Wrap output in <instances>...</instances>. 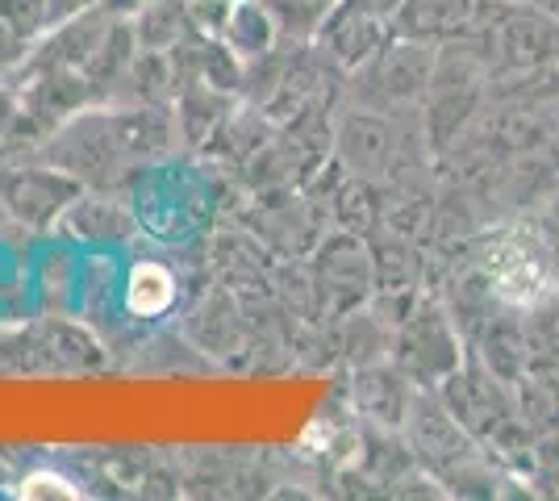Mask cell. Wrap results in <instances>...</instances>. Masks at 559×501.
<instances>
[{"mask_svg": "<svg viewBox=\"0 0 559 501\" xmlns=\"http://www.w3.org/2000/svg\"><path fill=\"white\" fill-rule=\"evenodd\" d=\"M472 255L485 267L497 301L531 310L556 297L559 288V242L547 235L538 214L501 217L472 239Z\"/></svg>", "mask_w": 559, "mask_h": 501, "instance_id": "cell-1", "label": "cell"}, {"mask_svg": "<svg viewBox=\"0 0 559 501\" xmlns=\"http://www.w3.org/2000/svg\"><path fill=\"white\" fill-rule=\"evenodd\" d=\"M443 406L451 418L485 448L492 464L513 468V464H531L535 439L526 434L522 418H518V402H513V384H506L497 372H489L480 359L467 351L464 363L447 377L439 389Z\"/></svg>", "mask_w": 559, "mask_h": 501, "instance_id": "cell-2", "label": "cell"}, {"mask_svg": "<svg viewBox=\"0 0 559 501\" xmlns=\"http://www.w3.org/2000/svg\"><path fill=\"white\" fill-rule=\"evenodd\" d=\"M401 434L421 473L435 485H443L447 493H497V464L451 418V409L435 389H418Z\"/></svg>", "mask_w": 559, "mask_h": 501, "instance_id": "cell-3", "label": "cell"}, {"mask_svg": "<svg viewBox=\"0 0 559 501\" xmlns=\"http://www.w3.org/2000/svg\"><path fill=\"white\" fill-rule=\"evenodd\" d=\"M343 88H347V75L338 72L313 43L280 38L276 50H267L259 63L247 68L242 100H251L267 121L284 126L297 114H305L309 105H322V100L343 105Z\"/></svg>", "mask_w": 559, "mask_h": 501, "instance_id": "cell-4", "label": "cell"}, {"mask_svg": "<svg viewBox=\"0 0 559 501\" xmlns=\"http://www.w3.org/2000/svg\"><path fill=\"white\" fill-rule=\"evenodd\" d=\"M485 109H489V68L480 63L472 43L439 47L435 72H430L426 96L418 105L426 139L435 146V159L460 143L467 130L480 121Z\"/></svg>", "mask_w": 559, "mask_h": 501, "instance_id": "cell-5", "label": "cell"}, {"mask_svg": "<svg viewBox=\"0 0 559 501\" xmlns=\"http://www.w3.org/2000/svg\"><path fill=\"white\" fill-rule=\"evenodd\" d=\"M38 159L68 171L71 180H80L88 192H126V176L134 171L121 155L109 105H93L63 121L38 151Z\"/></svg>", "mask_w": 559, "mask_h": 501, "instance_id": "cell-6", "label": "cell"}, {"mask_svg": "<svg viewBox=\"0 0 559 501\" xmlns=\"http://www.w3.org/2000/svg\"><path fill=\"white\" fill-rule=\"evenodd\" d=\"M472 50L489 68V80L559 63V17L518 0H492L489 17L472 38Z\"/></svg>", "mask_w": 559, "mask_h": 501, "instance_id": "cell-7", "label": "cell"}, {"mask_svg": "<svg viewBox=\"0 0 559 501\" xmlns=\"http://www.w3.org/2000/svg\"><path fill=\"white\" fill-rule=\"evenodd\" d=\"M464 334L451 322V313L443 310V301L426 288L418 301L405 310V318L393 326L389 363L396 372H405L418 389H439L464 363Z\"/></svg>", "mask_w": 559, "mask_h": 501, "instance_id": "cell-8", "label": "cell"}, {"mask_svg": "<svg viewBox=\"0 0 559 501\" xmlns=\"http://www.w3.org/2000/svg\"><path fill=\"white\" fill-rule=\"evenodd\" d=\"M435 55L439 47L430 43H414V38H396L376 50L364 68L347 75L343 100L347 105H364V109H380V114H396V109H418L430 72H435Z\"/></svg>", "mask_w": 559, "mask_h": 501, "instance_id": "cell-9", "label": "cell"}, {"mask_svg": "<svg viewBox=\"0 0 559 501\" xmlns=\"http://www.w3.org/2000/svg\"><path fill=\"white\" fill-rule=\"evenodd\" d=\"M309 276H313V297H318L322 322H338L376 297L368 239L350 235V230L322 235V242L309 251Z\"/></svg>", "mask_w": 559, "mask_h": 501, "instance_id": "cell-10", "label": "cell"}, {"mask_svg": "<svg viewBox=\"0 0 559 501\" xmlns=\"http://www.w3.org/2000/svg\"><path fill=\"white\" fill-rule=\"evenodd\" d=\"M84 192L80 180L68 171L29 159V164H0V201L9 210V222L25 230H55L71 201Z\"/></svg>", "mask_w": 559, "mask_h": 501, "instance_id": "cell-11", "label": "cell"}, {"mask_svg": "<svg viewBox=\"0 0 559 501\" xmlns=\"http://www.w3.org/2000/svg\"><path fill=\"white\" fill-rule=\"evenodd\" d=\"M489 9L492 0H401L389 25L396 38L451 47V43H472Z\"/></svg>", "mask_w": 559, "mask_h": 501, "instance_id": "cell-12", "label": "cell"}, {"mask_svg": "<svg viewBox=\"0 0 559 501\" xmlns=\"http://www.w3.org/2000/svg\"><path fill=\"white\" fill-rule=\"evenodd\" d=\"M114 22L117 17H109V13L96 4V9H88V13H75V17H68V22L50 25L47 34L34 43L29 59H25V68L17 72V80H13V88L22 84L25 75L50 72V68L84 72V63L93 59V50L100 47V38L109 34V25Z\"/></svg>", "mask_w": 559, "mask_h": 501, "instance_id": "cell-13", "label": "cell"}, {"mask_svg": "<svg viewBox=\"0 0 559 501\" xmlns=\"http://www.w3.org/2000/svg\"><path fill=\"white\" fill-rule=\"evenodd\" d=\"M109 109H114L121 155H126V164L134 167V171L159 164V159L176 155V151H185L176 105H109Z\"/></svg>", "mask_w": 559, "mask_h": 501, "instance_id": "cell-14", "label": "cell"}, {"mask_svg": "<svg viewBox=\"0 0 559 501\" xmlns=\"http://www.w3.org/2000/svg\"><path fill=\"white\" fill-rule=\"evenodd\" d=\"M389 34H393V25L384 22V17H372V13H364L359 4L343 0L326 22H322V29L313 34V47L322 50L338 72L350 75L389 43Z\"/></svg>", "mask_w": 559, "mask_h": 501, "instance_id": "cell-15", "label": "cell"}, {"mask_svg": "<svg viewBox=\"0 0 559 501\" xmlns=\"http://www.w3.org/2000/svg\"><path fill=\"white\" fill-rule=\"evenodd\" d=\"M414 397H418V384L409 381L405 372H396L389 359L350 368V402H355V414L368 427L401 430L405 418H409Z\"/></svg>", "mask_w": 559, "mask_h": 501, "instance_id": "cell-16", "label": "cell"}, {"mask_svg": "<svg viewBox=\"0 0 559 501\" xmlns=\"http://www.w3.org/2000/svg\"><path fill=\"white\" fill-rule=\"evenodd\" d=\"M467 351L480 359L489 372L506 384H518L531 372V334H526V310L497 301V310L485 318V326L467 343Z\"/></svg>", "mask_w": 559, "mask_h": 501, "instance_id": "cell-17", "label": "cell"}, {"mask_svg": "<svg viewBox=\"0 0 559 501\" xmlns=\"http://www.w3.org/2000/svg\"><path fill=\"white\" fill-rule=\"evenodd\" d=\"M55 230L75 242H96V247H105V242H126L134 235V214H130V205H126V192L84 189L68 210H63V217L55 222Z\"/></svg>", "mask_w": 559, "mask_h": 501, "instance_id": "cell-18", "label": "cell"}, {"mask_svg": "<svg viewBox=\"0 0 559 501\" xmlns=\"http://www.w3.org/2000/svg\"><path fill=\"white\" fill-rule=\"evenodd\" d=\"M242 96H230L222 93V88H213L205 80H192L185 84L180 93H176V121H180V143L185 151H205L210 139L222 130V121L234 114V105H238Z\"/></svg>", "mask_w": 559, "mask_h": 501, "instance_id": "cell-19", "label": "cell"}, {"mask_svg": "<svg viewBox=\"0 0 559 501\" xmlns=\"http://www.w3.org/2000/svg\"><path fill=\"white\" fill-rule=\"evenodd\" d=\"M334 326V347L338 356L347 359L350 368H364V363H384L389 351H393V322L384 318V310L368 301L355 313L330 322Z\"/></svg>", "mask_w": 559, "mask_h": 501, "instance_id": "cell-20", "label": "cell"}, {"mask_svg": "<svg viewBox=\"0 0 559 501\" xmlns=\"http://www.w3.org/2000/svg\"><path fill=\"white\" fill-rule=\"evenodd\" d=\"M134 55H139L134 25L114 22L109 25V34L100 38V47L93 50V59L84 63V80L93 84V93L100 105H114L117 100V88H121V80H126V72H130Z\"/></svg>", "mask_w": 559, "mask_h": 501, "instance_id": "cell-21", "label": "cell"}, {"mask_svg": "<svg viewBox=\"0 0 559 501\" xmlns=\"http://www.w3.org/2000/svg\"><path fill=\"white\" fill-rule=\"evenodd\" d=\"M176 63H171V50H142L134 55L130 72L117 88L114 105H171L176 100Z\"/></svg>", "mask_w": 559, "mask_h": 501, "instance_id": "cell-22", "label": "cell"}, {"mask_svg": "<svg viewBox=\"0 0 559 501\" xmlns=\"http://www.w3.org/2000/svg\"><path fill=\"white\" fill-rule=\"evenodd\" d=\"M222 43L251 68V63H259L267 50L280 47V29H276V22L267 17V9H263L259 0H230Z\"/></svg>", "mask_w": 559, "mask_h": 501, "instance_id": "cell-23", "label": "cell"}, {"mask_svg": "<svg viewBox=\"0 0 559 501\" xmlns=\"http://www.w3.org/2000/svg\"><path fill=\"white\" fill-rule=\"evenodd\" d=\"M130 25H134V38H139L142 50L180 47L188 34H192L188 0H155V4L142 9L139 17H130Z\"/></svg>", "mask_w": 559, "mask_h": 501, "instance_id": "cell-24", "label": "cell"}, {"mask_svg": "<svg viewBox=\"0 0 559 501\" xmlns=\"http://www.w3.org/2000/svg\"><path fill=\"white\" fill-rule=\"evenodd\" d=\"M259 4L276 22L280 38H288V43H313V34L322 29V22H326L343 0H259Z\"/></svg>", "mask_w": 559, "mask_h": 501, "instance_id": "cell-25", "label": "cell"}, {"mask_svg": "<svg viewBox=\"0 0 559 501\" xmlns=\"http://www.w3.org/2000/svg\"><path fill=\"white\" fill-rule=\"evenodd\" d=\"M0 17L13 25L22 38H29V43H38L55 25L47 0H0Z\"/></svg>", "mask_w": 559, "mask_h": 501, "instance_id": "cell-26", "label": "cell"}, {"mask_svg": "<svg viewBox=\"0 0 559 501\" xmlns=\"http://www.w3.org/2000/svg\"><path fill=\"white\" fill-rule=\"evenodd\" d=\"M29 50H34V43L22 38L13 25L0 17V84H13L17 80V72H22L25 59H29Z\"/></svg>", "mask_w": 559, "mask_h": 501, "instance_id": "cell-27", "label": "cell"}, {"mask_svg": "<svg viewBox=\"0 0 559 501\" xmlns=\"http://www.w3.org/2000/svg\"><path fill=\"white\" fill-rule=\"evenodd\" d=\"M146 4H155V0H100V9L117 17V22H130V17H139Z\"/></svg>", "mask_w": 559, "mask_h": 501, "instance_id": "cell-28", "label": "cell"}, {"mask_svg": "<svg viewBox=\"0 0 559 501\" xmlns=\"http://www.w3.org/2000/svg\"><path fill=\"white\" fill-rule=\"evenodd\" d=\"M50 4V17H55V25L68 22V17H75V13H88V9H96L100 0H47Z\"/></svg>", "mask_w": 559, "mask_h": 501, "instance_id": "cell-29", "label": "cell"}, {"mask_svg": "<svg viewBox=\"0 0 559 501\" xmlns=\"http://www.w3.org/2000/svg\"><path fill=\"white\" fill-rule=\"evenodd\" d=\"M13 114H17V88H13V84H0V143H4V134H9Z\"/></svg>", "mask_w": 559, "mask_h": 501, "instance_id": "cell-30", "label": "cell"}, {"mask_svg": "<svg viewBox=\"0 0 559 501\" xmlns=\"http://www.w3.org/2000/svg\"><path fill=\"white\" fill-rule=\"evenodd\" d=\"M538 222H543V226H547V235L559 242V189L551 192V196H547V205L538 210Z\"/></svg>", "mask_w": 559, "mask_h": 501, "instance_id": "cell-31", "label": "cell"}, {"mask_svg": "<svg viewBox=\"0 0 559 501\" xmlns=\"http://www.w3.org/2000/svg\"><path fill=\"white\" fill-rule=\"evenodd\" d=\"M350 4H359L364 13H372V17H384V22H393V13L401 9V0H350Z\"/></svg>", "mask_w": 559, "mask_h": 501, "instance_id": "cell-32", "label": "cell"}, {"mask_svg": "<svg viewBox=\"0 0 559 501\" xmlns=\"http://www.w3.org/2000/svg\"><path fill=\"white\" fill-rule=\"evenodd\" d=\"M518 4H531V9H543V13H556L559 17V0H518Z\"/></svg>", "mask_w": 559, "mask_h": 501, "instance_id": "cell-33", "label": "cell"}, {"mask_svg": "<svg viewBox=\"0 0 559 501\" xmlns=\"http://www.w3.org/2000/svg\"><path fill=\"white\" fill-rule=\"evenodd\" d=\"M9 226V210H4V201H0V230Z\"/></svg>", "mask_w": 559, "mask_h": 501, "instance_id": "cell-34", "label": "cell"}, {"mask_svg": "<svg viewBox=\"0 0 559 501\" xmlns=\"http://www.w3.org/2000/svg\"><path fill=\"white\" fill-rule=\"evenodd\" d=\"M556 297H559V288H556Z\"/></svg>", "mask_w": 559, "mask_h": 501, "instance_id": "cell-35", "label": "cell"}]
</instances>
